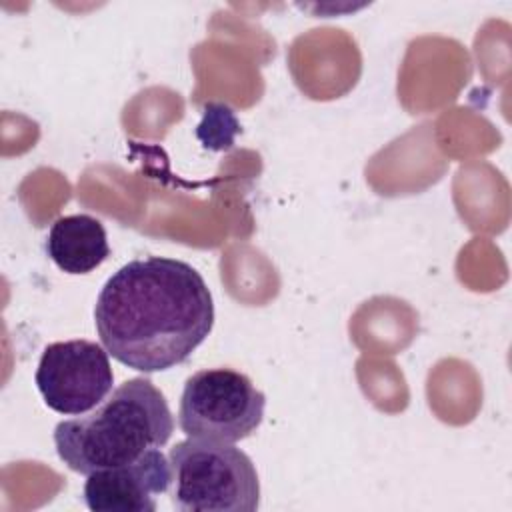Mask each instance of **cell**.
Masks as SVG:
<instances>
[{
  "label": "cell",
  "mask_w": 512,
  "mask_h": 512,
  "mask_svg": "<svg viewBox=\"0 0 512 512\" xmlns=\"http://www.w3.org/2000/svg\"><path fill=\"white\" fill-rule=\"evenodd\" d=\"M94 324L100 344L120 364L152 374L174 368L206 340L214 302L202 274L184 260L136 258L102 286Z\"/></svg>",
  "instance_id": "1"
},
{
  "label": "cell",
  "mask_w": 512,
  "mask_h": 512,
  "mask_svg": "<svg viewBox=\"0 0 512 512\" xmlns=\"http://www.w3.org/2000/svg\"><path fill=\"white\" fill-rule=\"evenodd\" d=\"M172 432L174 418L164 394L150 378L136 376L92 410L58 422L54 446L70 470L88 476L162 448Z\"/></svg>",
  "instance_id": "2"
},
{
  "label": "cell",
  "mask_w": 512,
  "mask_h": 512,
  "mask_svg": "<svg viewBox=\"0 0 512 512\" xmlns=\"http://www.w3.org/2000/svg\"><path fill=\"white\" fill-rule=\"evenodd\" d=\"M170 500L180 512H254L260 480L246 452L228 442L186 438L168 454Z\"/></svg>",
  "instance_id": "3"
},
{
  "label": "cell",
  "mask_w": 512,
  "mask_h": 512,
  "mask_svg": "<svg viewBox=\"0 0 512 512\" xmlns=\"http://www.w3.org/2000/svg\"><path fill=\"white\" fill-rule=\"evenodd\" d=\"M266 396L232 368L194 372L180 394L178 426L188 438L234 444L248 438L264 418Z\"/></svg>",
  "instance_id": "4"
},
{
  "label": "cell",
  "mask_w": 512,
  "mask_h": 512,
  "mask_svg": "<svg viewBox=\"0 0 512 512\" xmlns=\"http://www.w3.org/2000/svg\"><path fill=\"white\" fill-rule=\"evenodd\" d=\"M34 380L50 410L76 416L92 410L112 392L114 372L102 344L74 338L44 348Z\"/></svg>",
  "instance_id": "5"
},
{
  "label": "cell",
  "mask_w": 512,
  "mask_h": 512,
  "mask_svg": "<svg viewBox=\"0 0 512 512\" xmlns=\"http://www.w3.org/2000/svg\"><path fill=\"white\" fill-rule=\"evenodd\" d=\"M170 462L160 448L136 460L86 476L82 500L94 512H154L158 496L170 488Z\"/></svg>",
  "instance_id": "6"
},
{
  "label": "cell",
  "mask_w": 512,
  "mask_h": 512,
  "mask_svg": "<svg viewBox=\"0 0 512 512\" xmlns=\"http://www.w3.org/2000/svg\"><path fill=\"white\" fill-rule=\"evenodd\" d=\"M46 252L60 270L88 274L110 256L106 228L90 214L60 216L48 230Z\"/></svg>",
  "instance_id": "7"
}]
</instances>
